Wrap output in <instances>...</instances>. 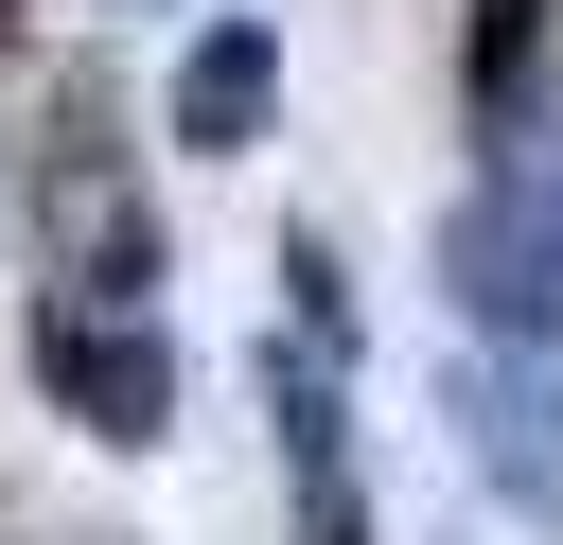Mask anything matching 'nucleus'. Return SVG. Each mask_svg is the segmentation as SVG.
<instances>
[{"mask_svg":"<svg viewBox=\"0 0 563 545\" xmlns=\"http://www.w3.org/2000/svg\"><path fill=\"white\" fill-rule=\"evenodd\" d=\"M440 422H457V457H475L528 527H563V369H545V352H457V369H440Z\"/></svg>","mask_w":563,"mask_h":545,"instance_id":"nucleus-4","label":"nucleus"},{"mask_svg":"<svg viewBox=\"0 0 563 545\" xmlns=\"http://www.w3.org/2000/svg\"><path fill=\"white\" fill-rule=\"evenodd\" d=\"M440 281L493 352H545L563 334V158H493L457 211H440Z\"/></svg>","mask_w":563,"mask_h":545,"instance_id":"nucleus-1","label":"nucleus"},{"mask_svg":"<svg viewBox=\"0 0 563 545\" xmlns=\"http://www.w3.org/2000/svg\"><path fill=\"white\" fill-rule=\"evenodd\" d=\"M528 70H545V0H475V123H493V141H510Z\"/></svg>","mask_w":563,"mask_h":545,"instance_id":"nucleus-7","label":"nucleus"},{"mask_svg":"<svg viewBox=\"0 0 563 545\" xmlns=\"http://www.w3.org/2000/svg\"><path fill=\"white\" fill-rule=\"evenodd\" d=\"M18 352H35L53 422H88L106 457H158V440H176V334H158L141 299H35Z\"/></svg>","mask_w":563,"mask_h":545,"instance_id":"nucleus-3","label":"nucleus"},{"mask_svg":"<svg viewBox=\"0 0 563 545\" xmlns=\"http://www.w3.org/2000/svg\"><path fill=\"white\" fill-rule=\"evenodd\" d=\"M158 123H176V158H246V141L282 123V35H264V18H194Z\"/></svg>","mask_w":563,"mask_h":545,"instance_id":"nucleus-5","label":"nucleus"},{"mask_svg":"<svg viewBox=\"0 0 563 545\" xmlns=\"http://www.w3.org/2000/svg\"><path fill=\"white\" fill-rule=\"evenodd\" d=\"M282 281H299V334H317V352H352V264H334V246H317V229H299V246H282Z\"/></svg>","mask_w":563,"mask_h":545,"instance_id":"nucleus-8","label":"nucleus"},{"mask_svg":"<svg viewBox=\"0 0 563 545\" xmlns=\"http://www.w3.org/2000/svg\"><path fill=\"white\" fill-rule=\"evenodd\" d=\"M264 387H282V475H299V527H317V545H369V475H352V422H334V352L299 334Z\"/></svg>","mask_w":563,"mask_h":545,"instance_id":"nucleus-6","label":"nucleus"},{"mask_svg":"<svg viewBox=\"0 0 563 545\" xmlns=\"http://www.w3.org/2000/svg\"><path fill=\"white\" fill-rule=\"evenodd\" d=\"M35 264H53L70 299H123V281H158L141 158L106 141V88H53V141H35Z\"/></svg>","mask_w":563,"mask_h":545,"instance_id":"nucleus-2","label":"nucleus"}]
</instances>
